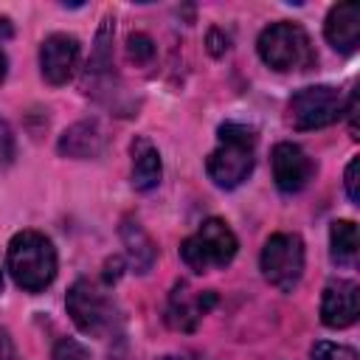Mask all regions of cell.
<instances>
[{
	"instance_id": "9a60e30c",
	"label": "cell",
	"mask_w": 360,
	"mask_h": 360,
	"mask_svg": "<svg viewBox=\"0 0 360 360\" xmlns=\"http://www.w3.org/2000/svg\"><path fill=\"white\" fill-rule=\"evenodd\" d=\"M329 256L340 267H352L357 262V225L349 219H338L329 228Z\"/></svg>"
},
{
	"instance_id": "ffe728a7",
	"label": "cell",
	"mask_w": 360,
	"mask_h": 360,
	"mask_svg": "<svg viewBox=\"0 0 360 360\" xmlns=\"http://www.w3.org/2000/svg\"><path fill=\"white\" fill-rule=\"evenodd\" d=\"M357 172H360V158H352L346 166V194L352 202H360V186H357Z\"/></svg>"
},
{
	"instance_id": "d4e9b609",
	"label": "cell",
	"mask_w": 360,
	"mask_h": 360,
	"mask_svg": "<svg viewBox=\"0 0 360 360\" xmlns=\"http://www.w3.org/2000/svg\"><path fill=\"white\" fill-rule=\"evenodd\" d=\"M0 290H3V273H0Z\"/></svg>"
},
{
	"instance_id": "4fadbf2b",
	"label": "cell",
	"mask_w": 360,
	"mask_h": 360,
	"mask_svg": "<svg viewBox=\"0 0 360 360\" xmlns=\"http://www.w3.org/2000/svg\"><path fill=\"white\" fill-rule=\"evenodd\" d=\"M132 186L138 191H149L160 183L163 166H160V152L155 149V143L149 138H135L132 146Z\"/></svg>"
},
{
	"instance_id": "2e32d148",
	"label": "cell",
	"mask_w": 360,
	"mask_h": 360,
	"mask_svg": "<svg viewBox=\"0 0 360 360\" xmlns=\"http://www.w3.org/2000/svg\"><path fill=\"white\" fill-rule=\"evenodd\" d=\"M121 236H124V245H127V253H129V262L135 264L138 273H146L155 262V245L152 239L143 233V228L138 222H127L121 228Z\"/></svg>"
},
{
	"instance_id": "52a82bcc",
	"label": "cell",
	"mask_w": 360,
	"mask_h": 360,
	"mask_svg": "<svg viewBox=\"0 0 360 360\" xmlns=\"http://www.w3.org/2000/svg\"><path fill=\"white\" fill-rule=\"evenodd\" d=\"M68 312L73 318V323L84 332V335H104L110 326H112V315H115V307L112 301L107 298V292L96 284V281H87V278H79L70 290H68Z\"/></svg>"
},
{
	"instance_id": "603a6c76",
	"label": "cell",
	"mask_w": 360,
	"mask_h": 360,
	"mask_svg": "<svg viewBox=\"0 0 360 360\" xmlns=\"http://www.w3.org/2000/svg\"><path fill=\"white\" fill-rule=\"evenodd\" d=\"M6 68H8V62H6V53L0 51V82L6 79Z\"/></svg>"
},
{
	"instance_id": "d6986e66",
	"label": "cell",
	"mask_w": 360,
	"mask_h": 360,
	"mask_svg": "<svg viewBox=\"0 0 360 360\" xmlns=\"http://www.w3.org/2000/svg\"><path fill=\"white\" fill-rule=\"evenodd\" d=\"M53 360H90V352H87L79 340L62 338V340H56V346H53Z\"/></svg>"
},
{
	"instance_id": "7a4b0ae2",
	"label": "cell",
	"mask_w": 360,
	"mask_h": 360,
	"mask_svg": "<svg viewBox=\"0 0 360 360\" xmlns=\"http://www.w3.org/2000/svg\"><path fill=\"white\" fill-rule=\"evenodd\" d=\"M8 273L28 292L45 290L56 276V250L37 231H20L8 242Z\"/></svg>"
},
{
	"instance_id": "ac0fdd59",
	"label": "cell",
	"mask_w": 360,
	"mask_h": 360,
	"mask_svg": "<svg viewBox=\"0 0 360 360\" xmlns=\"http://www.w3.org/2000/svg\"><path fill=\"white\" fill-rule=\"evenodd\" d=\"M127 53L135 65H146L152 56H155V42L146 37V34H132L127 39Z\"/></svg>"
},
{
	"instance_id": "8992f818",
	"label": "cell",
	"mask_w": 360,
	"mask_h": 360,
	"mask_svg": "<svg viewBox=\"0 0 360 360\" xmlns=\"http://www.w3.org/2000/svg\"><path fill=\"white\" fill-rule=\"evenodd\" d=\"M343 115V98L329 84H315L298 90L287 104V121L292 129H321Z\"/></svg>"
},
{
	"instance_id": "44dd1931",
	"label": "cell",
	"mask_w": 360,
	"mask_h": 360,
	"mask_svg": "<svg viewBox=\"0 0 360 360\" xmlns=\"http://www.w3.org/2000/svg\"><path fill=\"white\" fill-rule=\"evenodd\" d=\"M343 110L349 112V129H352V138H357V90H352V96H349V101H346Z\"/></svg>"
},
{
	"instance_id": "5bb4252c",
	"label": "cell",
	"mask_w": 360,
	"mask_h": 360,
	"mask_svg": "<svg viewBox=\"0 0 360 360\" xmlns=\"http://www.w3.org/2000/svg\"><path fill=\"white\" fill-rule=\"evenodd\" d=\"M104 149V135L96 121H79L59 138V152L68 158H96Z\"/></svg>"
},
{
	"instance_id": "7c38bea8",
	"label": "cell",
	"mask_w": 360,
	"mask_h": 360,
	"mask_svg": "<svg viewBox=\"0 0 360 360\" xmlns=\"http://www.w3.org/2000/svg\"><path fill=\"white\" fill-rule=\"evenodd\" d=\"M326 39L340 53H354L360 45V6L357 3H338L326 17Z\"/></svg>"
},
{
	"instance_id": "ba28073f",
	"label": "cell",
	"mask_w": 360,
	"mask_h": 360,
	"mask_svg": "<svg viewBox=\"0 0 360 360\" xmlns=\"http://www.w3.org/2000/svg\"><path fill=\"white\" fill-rule=\"evenodd\" d=\"M270 166H273V180L284 194L301 191L315 174V163L309 160V155L298 143H287V141L273 146Z\"/></svg>"
},
{
	"instance_id": "3957f363",
	"label": "cell",
	"mask_w": 360,
	"mask_h": 360,
	"mask_svg": "<svg viewBox=\"0 0 360 360\" xmlns=\"http://www.w3.org/2000/svg\"><path fill=\"white\" fill-rule=\"evenodd\" d=\"M236 248L239 245L233 231L222 219L211 217L180 245V256L194 273H205V270H219L231 264V259L236 256Z\"/></svg>"
},
{
	"instance_id": "9c48e42d",
	"label": "cell",
	"mask_w": 360,
	"mask_h": 360,
	"mask_svg": "<svg viewBox=\"0 0 360 360\" xmlns=\"http://www.w3.org/2000/svg\"><path fill=\"white\" fill-rule=\"evenodd\" d=\"M217 304V295L211 290H194L188 281L174 284L172 295H169V307H166V321L169 326L180 329V332H194L197 323L202 321V315Z\"/></svg>"
},
{
	"instance_id": "6da1fadb",
	"label": "cell",
	"mask_w": 360,
	"mask_h": 360,
	"mask_svg": "<svg viewBox=\"0 0 360 360\" xmlns=\"http://www.w3.org/2000/svg\"><path fill=\"white\" fill-rule=\"evenodd\" d=\"M256 132L245 124H222L217 129V149L205 160V172L219 188H236L253 169Z\"/></svg>"
},
{
	"instance_id": "5b68a950",
	"label": "cell",
	"mask_w": 360,
	"mask_h": 360,
	"mask_svg": "<svg viewBox=\"0 0 360 360\" xmlns=\"http://www.w3.org/2000/svg\"><path fill=\"white\" fill-rule=\"evenodd\" d=\"M262 273L281 290L292 292L304 276V242L298 233H273L262 248Z\"/></svg>"
},
{
	"instance_id": "cb8c5ba5",
	"label": "cell",
	"mask_w": 360,
	"mask_h": 360,
	"mask_svg": "<svg viewBox=\"0 0 360 360\" xmlns=\"http://www.w3.org/2000/svg\"><path fill=\"white\" fill-rule=\"evenodd\" d=\"M160 360H180V357H160Z\"/></svg>"
},
{
	"instance_id": "30bf717a",
	"label": "cell",
	"mask_w": 360,
	"mask_h": 360,
	"mask_svg": "<svg viewBox=\"0 0 360 360\" xmlns=\"http://www.w3.org/2000/svg\"><path fill=\"white\" fill-rule=\"evenodd\" d=\"M79 62V39L70 34H51L39 48V68L45 82L65 84Z\"/></svg>"
},
{
	"instance_id": "e0dca14e",
	"label": "cell",
	"mask_w": 360,
	"mask_h": 360,
	"mask_svg": "<svg viewBox=\"0 0 360 360\" xmlns=\"http://www.w3.org/2000/svg\"><path fill=\"white\" fill-rule=\"evenodd\" d=\"M312 360H357V352L352 346L343 343H332V340H318L309 349Z\"/></svg>"
},
{
	"instance_id": "7402d4cb",
	"label": "cell",
	"mask_w": 360,
	"mask_h": 360,
	"mask_svg": "<svg viewBox=\"0 0 360 360\" xmlns=\"http://www.w3.org/2000/svg\"><path fill=\"white\" fill-rule=\"evenodd\" d=\"M14 357V349H11V340L0 332V360H11Z\"/></svg>"
},
{
	"instance_id": "277c9868",
	"label": "cell",
	"mask_w": 360,
	"mask_h": 360,
	"mask_svg": "<svg viewBox=\"0 0 360 360\" xmlns=\"http://www.w3.org/2000/svg\"><path fill=\"white\" fill-rule=\"evenodd\" d=\"M259 56L273 70H301L312 65V42L295 22H273L259 37Z\"/></svg>"
},
{
	"instance_id": "8fae6325",
	"label": "cell",
	"mask_w": 360,
	"mask_h": 360,
	"mask_svg": "<svg viewBox=\"0 0 360 360\" xmlns=\"http://www.w3.org/2000/svg\"><path fill=\"white\" fill-rule=\"evenodd\" d=\"M360 312V298H357V284L354 281H332L326 284L321 295V321L332 329H346L357 321Z\"/></svg>"
}]
</instances>
